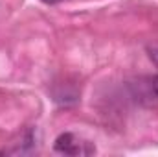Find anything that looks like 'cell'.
I'll return each instance as SVG.
<instances>
[{
  "instance_id": "3957f363",
  "label": "cell",
  "mask_w": 158,
  "mask_h": 157,
  "mask_svg": "<svg viewBox=\"0 0 158 157\" xmlns=\"http://www.w3.org/2000/svg\"><path fill=\"white\" fill-rule=\"evenodd\" d=\"M153 91H155V94H156V98H158V76L153 81Z\"/></svg>"
},
{
  "instance_id": "277c9868",
  "label": "cell",
  "mask_w": 158,
  "mask_h": 157,
  "mask_svg": "<svg viewBox=\"0 0 158 157\" xmlns=\"http://www.w3.org/2000/svg\"><path fill=\"white\" fill-rule=\"evenodd\" d=\"M44 4H57V2H61V0H42Z\"/></svg>"
},
{
  "instance_id": "6da1fadb",
  "label": "cell",
  "mask_w": 158,
  "mask_h": 157,
  "mask_svg": "<svg viewBox=\"0 0 158 157\" xmlns=\"http://www.w3.org/2000/svg\"><path fill=\"white\" fill-rule=\"evenodd\" d=\"M53 150L57 154H64V155H90V154L96 152V148L90 142H85V141L77 139L70 131L68 133H61L55 139Z\"/></svg>"
},
{
  "instance_id": "7a4b0ae2",
  "label": "cell",
  "mask_w": 158,
  "mask_h": 157,
  "mask_svg": "<svg viewBox=\"0 0 158 157\" xmlns=\"http://www.w3.org/2000/svg\"><path fill=\"white\" fill-rule=\"evenodd\" d=\"M147 54H149L151 61H153V63L158 67V43H155V44H149V46H147Z\"/></svg>"
}]
</instances>
